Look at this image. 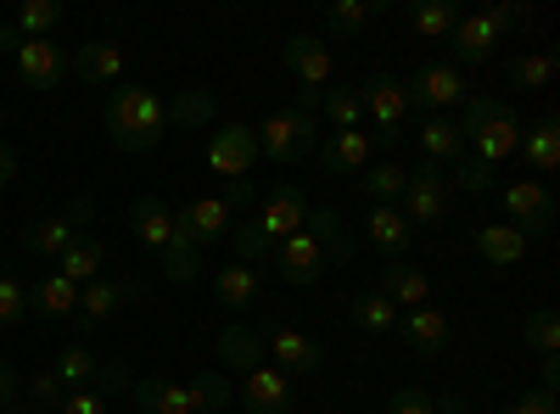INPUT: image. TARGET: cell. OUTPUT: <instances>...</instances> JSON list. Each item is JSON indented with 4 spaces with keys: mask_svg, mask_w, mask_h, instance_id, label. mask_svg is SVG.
<instances>
[{
    "mask_svg": "<svg viewBox=\"0 0 560 414\" xmlns=\"http://www.w3.org/2000/svg\"><path fill=\"white\" fill-rule=\"evenodd\" d=\"M140 286L129 281V274H102V281H90V286H79V331H96V326H107V319L135 297Z\"/></svg>",
    "mask_w": 560,
    "mask_h": 414,
    "instance_id": "obj_14",
    "label": "cell"
},
{
    "mask_svg": "<svg viewBox=\"0 0 560 414\" xmlns=\"http://www.w3.org/2000/svg\"><path fill=\"white\" fill-rule=\"evenodd\" d=\"M376 157V134L370 129H331L319 134V168L325 174H364Z\"/></svg>",
    "mask_w": 560,
    "mask_h": 414,
    "instance_id": "obj_15",
    "label": "cell"
},
{
    "mask_svg": "<svg viewBox=\"0 0 560 414\" xmlns=\"http://www.w3.org/2000/svg\"><path fill=\"white\" fill-rule=\"evenodd\" d=\"M28 398H34V414H57L62 398H68V387L57 381V370H39V376L28 381Z\"/></svg>",
    "mask_w": 560,
    "mask_h": 414,
    "instance_id": "obj_47",
    "label": "cell"
},
{
    "mask_svg": "<svg viewBox=\"0 0 560 414\" xmlns=\"http://www.w3.org/2000/svg\"><path fill=\"white\" fill-rule=\"evenodd\" d=\"M527 347H533L538 358H555V353H560V326H555L549 308H538V314L527 319Z\"/></svg>",
    "mask_w": 560,
    "mask_h": 414,
    "instance_id": "obj_45",
    "label": "cell"
},
{
    "mask_svg": "<svg viewBox=\"0 0 560 414\" xmlns=\"http://www.w3.org/2000/svg\"><path fill=\"white\" fill-rule=\"evenodd\" d=\"M96 370H102V358L90 353L84 342H73V347H62V358H57V381L68 387V392H79V387H90L96 381Z\"/></svg>",
    "mask_w": 560,
    "mask_h": 414,
    "instance_id": "obj_39",
    "label": "cell"
},
{
    "mask_svg": "<svg viewBox=\"0 0 560 414\" xmlns=\"http://www.w3.org/2000/svg\"><path fill=\"white\" fill-rule=\"evenodd\" d=\"M303 224H308V202H303V191H298V186H275V191L264 197V208L253 213V224L236 229V263L264 269V258H269L280 241H287V236H298Z\"/></svg>",
    "mask_w": 560,
    "mask_h": 414,
    "instance_id": "obj_1",
    "label": "cell"
},
{
    "mask_svg": "<svg viewBox=\"0 0 560 414\" xmlns=\"http://www.w3.org/2000/svg\"><path fill=\"white\" fill-rule=\"evenodd\" d=\"M398 213L420 229V224H443L448 218V174L438 163H420L409 168V186L398 197Z\"/></svg>",
    "mask_w": 560,
    "mask_h": 414,
    "instance_id": "obj_11",
    "label": "cell"
},
{
    "mask_svg": "<svg viewBox=\"0 0 560 414\" xmlns=\"http://www.w3.org/2000/svg\"><path fill=\"white\" fill-rule=\"evenodd\" d=\"M12 403H18V370H12L7 358H0V414H7Z\"/></svg>",
    "mask_w": 560,
    "mask_h": 414,
    "instance_id": "obj_52",
    "label": "cell"
},
{
    "mask_svg": "<svg viewBox=\"0 0 560 414\" xmlns=\"http://www.w3.org/2000/svg\"><path fill=\"white\" fill-rule=\"evenodd\" d=\"M107 134L118 152H152L168 134V102L147 84H124L107 96Z\"/></svg>",
    "mask_w": 560,
    "mask_h": 414,
    "instance_id": "obj_2",
    "label": "cell"
},
{
    "mask_svg": "<svg viewBox=\"0 0 560 414\" xmlns=\"http://www.w3.org/2000/svg\"><path fill=\"white\" fill-rule=\"evenodd\" d=\"M504 224H516L522 236H544L555 224V197L544 179H516V186H504Z\"/></svg>",
    "mask_w": 560,
    "mask_h": 414,
    "instance_id": "obj_13",
    "label": "cell"
},
{
    "mask_svg": "<svg viewBox=\"0 0 560 414\" xmlns=\"http://www.w3.org/2000/svg\"><path fill=\"white\" fill-rule=\"evenodd\" d=\"M364 241L376 247L382 258H404V252L415 247V224H409L398 208L370 202V213H364Z\"/></svg>",
    "mask_w": 560,
    "mask_h": 414,
    "instance_id": "obj_20",
    "label": "cell"
},
{
    "mask_svg": "<svg viewBox=\"0 0 560 414\" xmlns=\"http://www.w3.org/2000/svg\"><path fill=\"white\" fill-rule=\"evenodd\" d=\"M258 163V134L253 123H219L213 141H208V168L213 179H224V186H242V179L253 174Z\"/></svg>",
    "mask_w": 560,
    "mask_h": 414,
    "instance_id": "obj_10",
    "label": "cell"
},
{
    "mask_svg": "<svg viewBox=\"0 0 560 414\" xmlns=\"http://www.w3.org/2000/svg\"><path fill=\"white\" fill-rule=\"evenodd\" d=\"M28 314H45V319H73L79 314V286L62 281L57 269H45L39 281L28 286Z\"/></svg>",
    "mask_w": 560,
    "mask_h": 414,
    "instance_id": "obj_26",
    "label": "cell"
},
{
    "mask_svg": "<svg viewBox=\"0 0 560 414\" xmlns=\"http://www.w3.org/2000/svg\"><path fill=\"white\" fill-rule=\"evenodd\" d=\"M376 292L393 303V308H420V303H432V281H427V269H415L409 258H387L376 269Z\"/></svg>",
    "mask_w": 560,
    "mask_h": 414,
    "instance_id": "obj_17",
    "label": "cell"
},
{
    "mask_svg": "<svg viewBox=\"0 0 560 414\" xmlns=\"http://www.w3.org/2000/svg\"><path fill=\"white\" fill-rule=\"evenodd\" d=\"M247 414H292V376L275 364L247 370Z\"/></svg>",
    "mask_w": 560,
    "mask_h": 414,
    "instance_id": "obj_23",
    "label": "cell"
},
{
    "mask_svg": "<svg viewBox=\"0 0 560 414\" xmlns=\"http://www.w3.org/2000/svg\"><path fill=\"white\" fill-rule=\"evenodd\" d=\"M28 319V281L0 274V326H23Z\"/></svg>",
    "mask_w": 560,
    "mask_h": 414,
    "instance_id": "obj_44",
    "label": "cell"
},
{
    "mask_svg": "<svg viewBox=\"0 0 560 414\" xmlns=\"http://www.w3.org/2000/svg\"><path fill=\"white\" fill-rule=\"evenodd\" d=\"M0 123H7V113H0Z\"/></svg>",
    "mask_w": 560,
    "mask_h": 414,
    "instance_id": "obj_56",
    "label": "cell"
},
{
    "mask_svg": "<svg viewBox=\"0 0 560 414\" xmlns=\"http://www.w3.org/2000/svg\"><path fill=\"white\" fill-rule=\"evenodd\" d=\"M264 263H269V269L280 274V281H287V286H314L319 274L331 269V252H325V241H319L314 229L303 224L298 236H287V241H280V247H275Z\"/></svg>",
    "mask_w": 560,
    "mask_h": 414,
    "instance_id": "obj_9",
    "label": "cell"
},
{
    "mask_svg": "<svg viewBox=\"0 0 560 414\" xmlns=\"http://www.w3.org/2000/svg\"><path fill=\"white\" fill-rule=\"evenodd\" d=\"M213 297H219V308L224 314H253L258 308V297H264V269H253V263H224L219 274H213Z\"/></svg>",
    "mask_w": 560,
    "mask_h": 414,
    "instance_id": "obj_18",
    "label": "cell"
},
{
    "mask_svg": "<svg viewBox=\"0 0 560 414\" xmlns=\"http://www.w3.org/2000/svg\"><path fill=\"white\" fill-rule=\"evenodd\" d=\"M90 213H96V197H79V202H68L62 213H51V218H39V224H28L23 236H18V247L28 252V258H45V263H57L79 236H84V224H90Z\"/></svg>",
    "mask_w": 560,
    "mask_h": 414,
    "instance_id": "obj_6",
    "label": "cell"
},
{
    "mask_svg": "<svg viewBox=\"0 0 560 414\" xmlns=\"http://www.w3.org/2000/svg\"><path fill=\"white\" fill-rule=\"evenodd\" d=\"M448 45H454V68H482V62L493 57L499 34H493V23L477 12V17H459V23H454Z\"/></svg>",
    "mask_w": 560,
    "mask_h": 414,
    "instance_id": "obj_24",
    "label": "cell"
},
{
    "mask_svg": "<svg viewBox=\"0 0 560 414\" xmlns=\"http://www.w3.org/2000/svg\"><path fill=\"white\" fill-rule=\"evenodd\" d=\"M57 23H62V7H57V0H23L18 17H12V28H18L23 39H51Z\"/></svg>",
    "mask_w": 560,
    "mask_h": 414,
    "instance_id": "obj_38",
    "label": "cell"
},
{
    "mask_svg": "<svg viewBox=\"0 0 560 414\" xmlns=\"http://www.w3.org/2000/svg\"><path fill=\"white\" fill-rule=\"evenodd\" d=\"M420 152H427V163H459L465 157V134H459V118L448 113H432L427 123H420Z\"/></svg>",
    "mask_w": 560,
    "mask_h": 414,
    "instance_id": "obj_27",
    "label": "cell"
},
{
    "mask_svg": "<svg viewBox=\"0 0 560 414\" xmlns=\"http://www.w3.org/2000/svg\"><path fill=\"white\" fill-rule=\"evenodd\" d=\"M7 414H34V403H12V409H7Z\"/></svg>",
    "mask_w": 560,
    "mask_h": 414,
    "instance_id": "obj_55",
    "label": "cell"
},
{
    "mask_svg": "<svg viewBox=\"0 0 560 414\" xmlns=\"http://www.w3.org/2000/svg\"><path fill=\"white\" fill-rule=\"evenodd\" d=\"M404 186H409V168L398 157H382V163L364 168V191H370V202H382V208H398Z\"/></svg>",
    "mask_w": 560,
    "mask_h": 414,
    "instance_id": "obj_36",
    "label": "cell"
},
{
    "mask_svg": "<svg viewBox=\"0 0 560 414\" xmlns=\"http://www.w3.org/2000/svg\"><path fill=\"white\" fill-rule=\"evenodd\" d=\"M264 358H275V370H287V376H314L319 364H325V347L292 326H264Z\"/></svg>",
    "mask_w": 560,
    "mask_h": 414,
    "instance_id": "obj_12",
    "label": "cell"
},
{
    "mask_svg": "<svg viewBox=\"0 0 560 414\" xmlns=\"http://www.w3.org/2000/svg\"><path fill=\"white\" fill-rule=\"evenodd\" d=\"M319 113L331 118V129H364V102H359L353 84L325 90V96H319Z\"/></svg>",
    "mask_w": 560,
    "mask_h": 414,
    "instance_id": "obj_37",
    "label": "cell"
},
{
    "mask_svg": "<svg viewBox=\"0 0 560 414\" xmlns=\"http://www.w3.org/2000/svg\"><path fill=\"white\" fill-rule=\"evenodd\" d=\"M382 12H393V0H337V7L325 12V34L353 39V34H364L370 17H382Z\"/></svg>",
    "mask_w": 560,
    "mask_h": 414,
    "instance_id": "obj_32",
    "label": "cell"
},
{
    "mask_svg": "<svg viewBox=\"0 0 560 414\" xmlns=\"http://www.w3.org/2000/svg\"><path fill=\"white\" fill-rule=\"evenodd\" d=\"M348 319H353L359 331H370V336H393V331H398V308H393L376 286L359 292V297L348 303Z\"/></svg>",
    "mask_w": 560,
    "mask_h": 414,
    "instance_id": "obj_33",
    "label": "cell"
},
{
    "mask_svg": "<svg viewBox=\"0 0 560 414\" xmlns=\"http://www.w3.org/2000/svg\"><path fill=\"white\" fill-rule=\"evenodd\" d=\"M253 134H258V157H269V163H280V168H298L303 157L319 152V113H308V107H280V113H269Z\"/></svg>",
    "mask_w": 560,
    "mask_h": 414,
    "instance_id": "obj_4",
    "label": "cell"
},
{
    "mask_svg": "<svg viewBox=\"0 0 560 414\" xmlns=\"http://www.w3.org/2000/svg\"><path fill=\"white\" fill-rule=\"evenodd\" d=\"M493 179H499V168H488V163H477V157H459V168H454V186H459L465 197H488Z\"/></svg>",
    "mask_w": 560,
    "mask_h": 414,
    "instance_id": "obj_46",
    "label": "cell"
},
{
    "mask_svg": "<svg viewBox=\"0 0 560 414\" xmlns=\"http://www.w3.org/2000/svg\"><path fill=\"white\" fill-rule=\"evenodd\" d=\"M459 134H465V152H477V163H488V168H499L504 157L522 152V118L493 96H477V90L465 96Z\"/></svg>",
    "mask_w": 560,
    "mask_h": 414,
    "instance_id": "obj_3",
    "label": "cell"
},
{
    "mask_svg": "<svg viewBox=\"0 0 560 414\" xmlns=\"http://www.w3.org/2000/svg\"><path fill=\"white\" fill-rule=\"evenodd\" d=\"M387 414H438V398L420 392V387H404V392H393Z\"/></svg>",
    "mask_w": 560,
    "mask_h": 414,
    "instance_id": "obj_48",
    "label": "cell"
},
{
    "mask_svg": "<svg viewBox=\"0 0 560 414\" xmlns=\"http://www.w3.org/2000/svg\"><path fill=\"white\" fill-rule=\"evenodd\" d=\"M129 392H135L140 414H191V392H185V381L152 376V381H135Z\"/></svg>",
    "mask_w": 560,
    "mask_h": 414,
    "instance_id": "obj_31",
    "label": "cell"
},
{
    "mask_svg": "<svg viewBox=\"0 0 560 414\" xmlns=\"http://www.w3.org/2000/svg\"><path fill=\"white\" fill-rule=\"evenodd\" d=\"M409 23H415V34H427V39H448L454 23H459V7L454 0H420V7L409 12Z\"/></svg>",
    "mask_w": 560,
    "mask_h": 414,
    "instance_id": "obj_40",
    "label": "cell"
},
{
    "mask_svg": "<svg viewBox=\"0 0 560 414\" xmlns=\"http://www.w3.org/2000/svg\"><path fill=\"white\" fill-rule=\"evenodd\" d=\"M359 102H364V118H370V134H376V152H393L398 134L409 123V84L393 79V73H376L370 84H359Z\"/></svg>",
    "mask_w": 560,
    "mask_h": 414,
    "instance_id": "obj_5",
    "label": "cell"
},
{
    "mask_svg": "<svg viewBox=\"0 0 560 414\" xmlns=\"http://www.w3.org/2000/svg\"><path fill=\"white\" fill-rule=\"evenodd\" d=\"M398 331H404V342H409L415 353H443V347H448V336H454L448 314H443L438 303H420V308L398 314Z\"/></svg>",
    "mask_w": 560,
    "mask_h": 414,
    "instance_id": "obj_22",
    "label": "cell"
},
{
    "mask_svg": "<svg viewBox=\"0 0 560 414\" xmlns=\"http://www.w3.org/2000/svg\"><path fill=\"white\" fill-rule=\"evenodd\" d=\"M482 17L493 23V34H510V28H522V23H527V7H488Z\"/></svg>",
    "mask_w": 560,
    "mask_h": 414,
    "instance_id": "obj_51",
    "label": "cell"
},
{
    "mask_svg": "<svg viewBox=\"0 0 560 414\" xmlns=\"http://www.w3.org/2000/svg\"><path fill=\"white\" fill-rule=\"evenodd\" d=\"M438 414H465V398H454V392H448V398H438Z\"/></svg>",
    "mask_w": 560,
    "mask_h": 414,
    "instance_id": "obj_54",
    "label": "cell"
},
{
    "mask_svg": "<svg viewBox=\"0 0 560 414\" xmlns=\"http://www.w3.org/2000/svg\"><path fill=\"white\" fill-rule=\"evenodd\" d=\"M308 229L325 241V252H331V263H353V236H348V224H342V213L337 208H308Z\"/></svg>",
    "mask_w": 560,
    "mask_h": 414,
    "instance_id": "obj_35",
    "label": "cell"
},
{
    "mask_svg": "<svg viewBox=\"0 0 560 414\" xmlns=\"http://www.w3.org/2000/svg\"><path fill=\"white\" fill-rule=\"evenodd\" d=\"M504 414H555V392H549V387H533L522 403H510Z\"/></svg>",
    "mask_w": 560,
    "mask_h": 414,
    "instance_id": "obj_50",
    "label": "cell"
},
{
    "mask_svg": "<svg viewBox=\"0 0 560 414\" xmlns=\"http://www.w3.org/2000/svg\"><path fill=\"white\" fill-rule=\"evenodd\" d=\"M522 157L533 174H555V163H560V123L555 118H538L533 129H522Z\"/></svg>",
    "mask_w": 560,
    "mask_h": 414,
    "instance_id": "obj_34",
    "label": "cell"
},
{
    "mask_svg": "<svg viewBox=\"0 0 560 414\" xmlns=\"http://www.w3.org/2000/svg\"><path fill=\"white\" fill-rule=\"evenodd\" d=\"M185 392H191V414H224L230 409V381L213 376V370H197L185 381Z\"/></svg>",
    "mask_w": 560,
    "mask_h": 414,
    "instance_id": "obj_41",
    "label": "cell"
},
{
    "mask_svg": "<svg viewBox=\"0 0 560 414\" xmlns=\"http://www.w3.org/2000/svg\"><path fill=\"white\" fill-rule=\"evenodd\" d=\"M510 84H522V90H549V84H555V57H549V51L516 57V62H510Z\"/></svg>",
    "mask_w": 560,
    "mask_h": 414,
    "instance_id": "obj_43",
    "label": "cell"
},
{
    "mask_svg": "<svg viewBox=\"0 0 560 414\" xmlns=\"http://www.w3.org/2000/svg\"><path fill=\"white\" fill-rule=\"evenodd\" d=\"M18 179V157H12V146H0V191H7Z\"/></svg>",
    "mask_w": 560,
    "mask_h": 414,
    "instance_id": "obj_53",
    "label": "cell"
},
{
    "mask_svg": "<svg viewBox=\"0 0 560 414\" xmlns=\"http://www.w3.org/2000/svg\"><path fill=\"white\" fill-rule=\"evenodd\" d=\"M129 229H135V241L147 247V252H168V241H174V208L163 202V197H140L135 208H129Z\"/></svg>",
    "mask_w": 560,
    "mask_h": 414,
    "instance_id": "obj_21",
    "label": "cell"
},
{
    "mask_svg": "<svg viewBox=\"0 0 560 414\" xmlns=\"http://www.w3.org/2000/svg\"><path fill=\"white\" fill-rule=\"evenodd\" d=\"M57 414H113V403H107L102 392L79 387V392H68V398H62V409H57Z\"/></svg>",
    "mask_w": 560,
    "mask_h": 414,
    "instance_id": "obj_49",
    "label": "cell"
},
{
    "mask_svg": "<svg viewBox=\"0 0 560 414\" xmlns=\"http://www.w3.org/2000/svg\"><path fill=\"white\" fill-rule=\"evenodd\" d=\"M230 213L236 208H230L224 197H191L185 208H174V218L185 224V236H191L197 247H213L219 236H230Z\"/></svg>",
    "mask_w": 560,
    "mask_h": 414,
    "instance_id": "obj_19",
    "label": "cell"
},
{
    "mask_svg": "<svg viewBox=\"0 0 560 414\" xmlns=\"http://www.w3.org/2000/svg\"><path fill=\"white\" fill-rule=\"evenodd\" d=\"M84 84H118L124 79V45H113V39H84L79 45V57L68 62Z\"/></svg>",
    "mask_w": 560,
    "mask_h": 414,
    "instance_id": "obj_25",
    "label": "cell"
},
{
    "mask_svg": "<svg viewBox=\"0 0 560 414\" xmlns=\"http://www.w3.org/2000/svg\"><path fill=\"white\" fill-rule=\"evenodd\" d=\"M102 269H107V247L96 241V236H90V229H84V236L57 258V274H62V281H73V286H90V281H102Z\"/></svg>",
    "mask_w": 560,
    "mask_h": 414,
    "instance_id": "obj_28",
    "label": "cell"
},
{
    "mask_svg": "<svg viewBox=\"0 0 560 414\" xmlns=\"http://www.w3.org/2000/svg\"><path fill=\"white\" fill-rule=\"evenodd\" d=\"M12 62H18V79L34 90H57L68 79V51L57 39H23L12 51Z\"/></svg>",
    "mask_w": 560,
    "mask_h": 414,
    "instance_id": "obj_16",
    "label": "cell"
},
{
    "mask_svg": "<svg viewBox=\"0 0 560 414\" xmlns=\"http://www.w3.org/2000/svg\"><path fill=\"white\" fill-rule=\"evenodd\" d=\"M477 252L488 258V263H499V269H510V263H522L527 258V236L516 224H477Z\"/></svg>",
    "mask_w": 560,
    "mask_h": 414,
    "instance_id": "obj_30",
    "label": "cell"
},
{
    "mask_svg": "<svg viewBox=\"0 0 560 414\" xmlns=\"http://www.w3.org/2000/svg\"><path fill=\"white\" fill-rule=\"evenodd\" d=\"M219 358L230 364V370H258V364H269L264 342H258V331L247 326V319H230V326L219 331Z\"/></svg>",
    "mask_w": 560,
    "mask_h": 414,
    "instance_id": "obj_29",
    "label": "cell"
},
{
    "mask_svg": "<svg viewBox=\"0 0 560 414\" xmlns=\"http://www.w3.org/2000/svg\"><path fill=\"white\" fill-rule=\"evenodd\" d=\"M404 84H409V107H427V118L465 107V96H471V84H465V73L454 62H420Z\"/></svg>",
    "mask_w": 560,
    "mask_h": 414,
    "instance_id": "obj_8",
    "label": "cell"
},
{
    "mask_svg": "<svg viewBox=\"0 0 560 414\" xmlns=\"http://www.w3.org/2000/svg\"><path fill=\"white\" fill-rule=\"evenodd\" d=\"M168 123H179V129L213 123V90H179V96L168 102Z\"/></svg>",
    "mask_w": 560,
    "mask_h": 414,
    "instance_id": "obj_42",
    "label": "cell"
},
{
    "mask_svg": "<svg viewBox=\"0 0 560 414\" xmlns=\"http://www.w3.org/2000/svg\"><path fill=\"white\" fill-rule=\"evenodd\" d=\"M280 62H287L292 79L303 84V90H298V107L319 113V96L331 90V45L314 39V34H292L287 45H280Z\"/></svg>",
    "mask_w": 560,
    "mask_h": 414,
    "instance_id": "obj_7",
    "label": "cell"
}]
</instances>
